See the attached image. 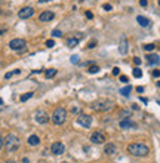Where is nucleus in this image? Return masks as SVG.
I'll list each match as a JSON object with an SVG mask.
<instances>
[{"mask_svg":"<svg viewBox=\"0 0 160 163\" xmlns=\"http://www.w3.org/2000/svg\"><path fill=\"white\" fill-rule=\"evenodd\" d=\"M52 123L54 125H62L65 120H67V110L65 108H62V107H58L54 113H52Z\"/></svg>","mask_w":160,"mask_h":163,"instance_id":"obj_3","label":"nucleus"},{"mask_svg":"<svg viewBox=\"0 0 160 163\" xmlns=\"http://www.w3.org/2000/svg\"><path fill=\"white\" fill-rule=\"evenodd\" d=\"M71 62H73V64H77V62H79V56H77V55H73V56H71Z\"/></svg>","mask_w":160,"mask_h":163,"instance_id":"obj_30","label":"nucleus"},{"mask_svg":"<svg viewBox=\"0 0 160 163\" xmlns=\"http://www.w3.org/2000/svg\"><path fill=\"white\" fill-rule=\"evenodd\" d=\"M154 48H156V46H154L153 43H148V44H145V46H144V49H145L147 52H151V51H154Z\"/></svg>","mask_w":160,"mask_h":163,"instance_id":"obj_25","label":"nucleus"},{"mask_svg":"<svg viewBox=\"0 0 160 163\" xmlns=\"http://www.w3.org/2000/svg\"><path fill=\"white\" fill-rule=\"evenodd\" d=\"M19 73H21V70H18V68H16V70H12V71H9V73L5 74V79L8 80V79H11V77H13V76H16V74H19Z\"/></svg>","mask_w":160,"mask_h":163,"instance_id":"obj_21","label":"nucleus"},{"mask_svg":"<svg viewBox=\"0 0 160 163\" xmlns=\"http://www.w3.org/2000/svg\"><path fill=\"white\" fill-rule=\"evenodd\" d=\"M0 13H2V11H0Z\"/></svg>","mask_w":160,"mask_h":163,"instance_id":"obj_47","label":"nucleus"},{"mask_svg":"<svg viewBox=\"0 0 160 163\" xmlns=\"http://www.w3.org/2000/svg\"><path fill=\"white\" fill-rule=\"evenodd\" d=\"M55 74H56V70L55 68H48L46 71H44V77H46V79H52Z\"/></svg>","mask_w":160,"mask_h":163,"instance_id":"obj_19","label":"nucleus"},{"mask_svg":"<svg viewBox=\"0 0 160 163\" xmlns=\"http://www.w3.org/2000/svg\"><path fill=\"white\" fill-rule=\"evenodd\" d=\"M119 125H120V128H122V129H135V128H136V123H135V122H132V120H129V119L122 120Z\"/></svg>","mask_w":160,"mask_h":163,"instance_id":"obj_12","label":"nucleus"},{"mask_svg":"<svg viewBox=\"0 0 160 163\" xmlns=\"http://www.w3.org/2000/svg\"><path fill=\"white\" fill-rule=\"evenodd\" d=\"M111 73H113V76H119V74H120V68H119V67H114Z\"/></svg>","mask_w":160,"mask_h":163,"instance_id":"obj_26","label":"nucleus"},{"mask_svg":"<svg viewBox=\"0 0 160 163\" xmlns=\"http://www.w3.org/2000/svg\"><path fill=\"white\" fill-rule=\"evenodd\" d=\"M130 92H132V86H130V85H128L126 87L120 89V94H122L123 97H129V95H130Z\"/></svg>","mask_w":160,"mask_h":163,"instance_id":"obj_20","label":"nucleus"},{"mask_svg":"<svg viewBox=\"0 0 160 163\" xmlns=\"http://www.w3.org/2000/svg\"><path fill=\"white\" fill-rule=\"evenodd\" d=\"M104 9H105V11H111V9H113V6H111L110 3H105V5H104Z\"/></svg>","mask_w":160,"mask_h":163,"instance_id":"obj_33","label":"nucleus"},{"mask_svg":"<svg viewBox=\"0 0 160 163\" xmlns=\"http://www.w3.org/2000/svg\"><path fill=\"white\" fill-rule=\"evenodd\" d=\"M34 119L39 125H46L49 122V116L46 114V111H43V110H39L36 114H34Z\"/></svg>","mask_w":160,"mask_h":163,"instance_id":"obj_6","label":"nucleus"},{"mask_svg":"<svg viewBox=\"0 0 160 163\" xmlns=\"http://www.w3.org/2000/svg\"><path fill=\"white\" fill-rule=\"evenodd\" d=\"M22 162H24V163H30V160H28L27 157H24V159H22Z\"/></svg>","mask_w":160,"mask_h":163,"instance_id":"obj_41","label":"nucleus"},{"mask_svg":"<svg viewBox=\"0 0 160 163\" xmlns=\"http://www.w3.org/2000/svg\"><path fill=\"white\" fill-rule=\"evenodd\" d=\"M133 76H135L136 79H140V77L142 76V71H141V70H140L138 67H136V68H133Z\"/></svg>","mask_w":160,"mask_h":163,"instance_id":"obj_24","label":"nucleus"},{"mask_svg":"<svg viewBox=\"0 0 160 163\" xmlns=\"http://www.w3.org/2000/svg\"><path fill=\"white\" fill-rule=\"evenodd\" d=\"M62 163H67V162H62Z\"/></svg>","mask_w":160,"mask_h":163,"instance_id":"obj_46","label":"nucleus"},{"mask_svg":"<svg viewBox=\"0 0 160 163\" xmlns=\"http://www.w3.org/2000/svg\"><path fill=\"white\" fill-rule=\"evenodd\" d=\"M48 2H51V0H39V3H48Z\"/></svg>","mask_w":160,"mask_h":163,"instance_id":"obj_39","label":"nucleus"},{"mask_svg":"<svg viewBox=\"0 0 160 163\" xmlns=\"http://www.w3.org/2000/svg\"><path fill=\"white\" fill-rule=\"evenodd\" d=\"M6 31H8V28L6 27H2V28H0V36H2L3 33H6Z\"/></svg>","mask_w":160,"mask_h":163,"instance_id":"obj_36","label":"nucleus"},{"mask_svg":"<svg viewBox=\"0 0 160 163\" xmlns=\"http://www.w3.org/2000/svg\"><path fill=\"white\" fill-rule=\"evenodd\" d=\"M52 36H54V37H61L62 33H61L59 30H54V31H52Z\"/></svg>","mask_w":160,"mask_h":163,"instance_id":"obj_28","label":"nucleus"},{"mask_svg":"<svg viewBox=\"0 0 160 163\" xmlns=\"http://www.w3.org/2000/svg\"><path fill=\"white\" fill-rule=\"evenodd\" d=\"M87 71H89L90 74H95V73L99 71V67H98L97 64H92V65H89V70H87Z\"/></svg>","mask_w":160,"mask_h":163,"instance_id":"obj_22","label":"nucleus"},{"mask_svg":"<svg viewBox=\"0 0 160 163\" xmlns=\"http://www.w3.org/2000/svg\"><path fill=\"white\" fill-rule=\"evenodd\" d=\"M120 82H123V83H128V82H129L128 76H120Z\"/></svg>","mask_w":160,"mask_h":163,"instance_id":"obj_31","label":"nucleus"},{"mask_svg":"<svg viewBox=\"0 0 160 163\" xmlns=\"http://www.w3.org/2000/svg\"><path fill=\"white\" fill-rule=\"evenodd\" d=\"M95 44H97V40H92V42H89L87 48H89V49H92V48H95Z\"/></svg>","mask_w":160,"mask_h":163,"instance_id":"obj_29","label":"nucleus"},{"mask_svg":"<svg viewBox=\"0 0 160 163\" xmlns=\"http://www.w3.org/2000/svg\"><path fill=\"white\" fill-rule=\"evenodd\" d=\"M55 18V13L52 12V11H44V12H42L40 15H39V19L42 21V22H49V21H52Z\"/></svg>","mask_w":160,"mask_h":163,"instance_id":"obj_11","label":"nucleus"},{"mask_svg":"<svg viewBox=\"0 0 160 163\" xmlns=\"http://www.w3.org/2000/svg\"><path fill=\"white\" fill-rule=\"evenodd\" d=\"M159 6H160V0H159Z\"/></svg>","mask_w":160,"mask_h":163,"instance_id":"obj_45","label":"nucleus"},{"mask_svg":"<svg viewBox=\"0 0 160 163\" xmlns=\"http://www.w3.org/2000/svg\"><path fill=\"white\" fill-rule=\"evenodd\" d=\"M157 86H159V89H160V82H157Z\"/></svg>","mask_w":160,"mask_h":163,"instance_id":"obj_44","label":"nucleus"},{"mask_svg":"<svg viewBox=\"0 0 160 163\" xmlns=\"http://www.w3.org/2000/svg\"><path fill=\"white\" fill-rule=\"evenodd\" d=\"M28 144L33 145V147H34V145H39V144H40V138H39L37 135H31V136L28 138Z\"/></svg>","mask_w":160,"mask_h":163,"instance_id":"obj_16","label":"nucleus"},{"mask_svg":"<svg viewBox=\"0 0 160 163\" xmlns=\"http://www.w3.org/2000/svg\"><path fill=\"white\" fill-rule=\"evenodd\" d=\"M136 90H138V92H144V87L140 86V87H136Z\"/></svg>","mask_w":160,"mask_h":163,"instance_id":"obj_40","label":"nucleus"},{"mask_svg":"<svg viewBox=\"0 0 160 163\" xmlns=\"http://www.w3.org/2000/svg\"><path fill=\"white\" fill-rule=\"evenodd\" d=\"M153 77H160V70H154V71H153Z\"/></svg>","mask_w":160,"mask_h":163,"instance_id":"obj_32","label":"nucleus"},{"mask_svg":"<svg viewBox=\"0 0 160 163\" xmlns=\"http://www.w3.org/2000/svg\"><path fill=\"white\" fill-rule=\"evenodd\" d=\"M133 61H135V64H136V65H140V64H141V59H140V58H135Z\"/></svg>","mask_w":160,"mask_h":163,"instance_id":"obj_37","label":"nucleus"},{"mask_svg":"<svg viewBox=\"0 0 160 163\" xmlns=\"http://www.w3.org/2000/svg\"><path fill=\"white\" fill-rule=\"evenodd\" d=\"M77 123L83 128H90V125H92V117L87 114H79L77 116Z\"/></svg>","mask_w":160,"mask_h":163,"instance_id":"obj_7","label":"nucleus"},{"mask_svg":"<svg viewBox=\"0 0 160 163\" xmlns=\"http://www.w3.org/2000/svg\"><path fill=\"white\" fill-rule=\"evenodd\" d=\"M119 51H120V54H122V55H125V54L128 52V42H126V39H122V43H120Z\"/></svg>","mask_w":160,"mask_h":163,"instance_id":"obj_17","label":"nucleus"},{"mask_svg":"<svg viewBox=\"0 0 160 163\" xmlns=\"http://www.w3.org/2000/svg\"><path fill=\"white\" fill-rule=\"evenodd\" d=\"M6 163H15V162H13V160H8Z\"/></svg>","mask_w":160,"mask_h":163,"instance_id":"obj_42","label":"nucleus"},{"mask_svg":"<svg viewBox=\"0 0 160 163\" xmlns=\"http://www.w3.org/2000/svg\"><path fill=\"white\" fill-rule=\"evenodd\" d=\"M86 18H89V19H92V18H94V13L87 11V12H86Z\"/></svg>","mask_w":160,"mask_h":163,"instance_id":"obj_35","label":"nucleus"},{"mask_svg":"<svg viewBox=\"0 0 160 163\" xmlns=\"http://www.w3.org/2000/svg\"><path fill=\"white\" fill-rule=\"evenodd\" d=\"M2 147H3V138H2V135H0V150H2Z\"/></svg>","mask_w":160,"mask_h":163,"instance_id":"obj_38","label":"nucleus"},{"mask_svg":"<svg viewBox=\"0 0 160 163\" xmlns=\"http://www.w3.org/2000/svg\"><path fill=\"white\" fill-rule=\"evenodd\" d=\"M51 151H52V154H55V156L64 154V151H65V145H64L62 143H54V144L51 145Z\"/></svg>","mask_w":160,"mask_h":163,"instance_id":"obj_9","label":"nucleus"},{"mask_svg":"<svg viewBox=\"0 0 160 163\" xmlns=\"http://www.w3.org/2000/svg\"><path fill=\"white\" fill-rule=\"evenodd\" d=\"M19 138L15 135V133H9L5 139H3V145L6 148V151L9 153H15L18 148H19Z\"/></svg>","mask_w":160,"mask_h":163,"instance_id":"obj_1","label":"nucleus"},{"mask_svg":"<svg viewBox=\"0 0 160 163\" xmlns=\"http://www.w3.org/2000/svg\"><path fill=\"white\" fill-rule=\"evenodd\" d=\"M147 61H148L150 65H156V64L160 62V59H159V56H157L156 54H150V55H147Z\"/></svg>","mask_w":160,"mask_h":163,"instance_id":"obj_14","label":"nucleus"},{"mask_svg":"<svg viewBox=\"0 0 160 163\" xmlns=\"http://www.w3.org/2000/svg\"><path fill=\"white\" fill-rule=\"evenodd\" d=\"M128 151L132 154V156H138V157H145L148 153H150V148L145 145V144H141V143H133L128 147Z\"/></svg>","mask_w":160,"mask_h":163,"instance_id":"obj_2","label":"nucleus"},{"mask_svg":"<svg viewBox=\"0 0 160 163\" xmlns=\"http://www.w3.org/2000/svg\"><path fill=\"white\" fill-rule=\"evenodd\" d=\"M90 141H92L94 144H102L105 141V135L102 132H94L92 135H90Z\"/></svg>","mask_w":160,"mask_h":163,"instance_id":"obj_10","label":"nucleus"},{"mask_svg":"<svg viewBox=\"0 0 160 163\" xmlns=\"http://www.w3.org/2000/svg\"><path fill=\"white\" fill-rule=\"evenodd\" d=\"M46 46H48V48H54V46H55V42H54L52 39H49V40H46Z\"/></svg>","mask_w":160,"mask_h":163,"instance_id":"obj_27","label":"nucleus"},{"mask_svg":"<svg viewBox=\"0 0 160 163\" xmlns=\"http://www.w3.org/2000/svg\"><path fill=\"white\" fill-rule=\"evenodd\" d=\"M2 104H3V99H2V98H0V105H2Z\"/></svg>","mask_w":160,"mask_h":163,"instance_id":"obj_43","label":"nucleus"},{"mask_svg":"<svg viewBox=\"0 0 160 163\" xmlns=\"http://www.w3.org/2000/svg\"><path fill=\"white\" fill-rule=\"evenodd\" d=\"M113 107H114V102L111 99H98L92 104V108L95 111H110L113 110Z\"/></svg>","mask_w":160,"mask_h":163,"instance_id":"obj_4","label":"nucleus"},{"mask_svg":"<svg viewBox=\"0 0 160 163\" xmlns=\"http://www.w3.org/2000/svg\"><path fill=\"white\" fill-rule=\"evenodd\" d=\"M31 97H33V92H27V94L21 95V101H22V102H25V101H28Z\"/></svg>","mask_w":160,"mask_h":163,"instance_id":"obj_23","label":"nucleus"},{"mask_svg":"<svg viewBox=\"0 0 160 163\" xmlns=\"http://www.w3.org/2000/svg\"><path fill=\"white\" fill-rule=\"evenodd\" d=\"M104 153L105 154H114V153H116V145H114V144H107Z\"/></svg>","mask_w":160,"mask_h":163,"instance_id":"obj_18","label":"nucleus"},{"mask_svg":"<svg viewBox=\"0 0 160 163\" xmlns=\"http://www.w3.org/2000/svg\"><path fill=\"white\" fill-rule=\"evenodd\" d=\"M25 46H27V42H25L24 39H13V40L9 42V48H11L12 51H16V52L24 51Z\"/></svg>","mask_w":160,"mask_h":163,"instance_id":"obj_5","label":"nucleus"},{"mask_svg":"<svg viewBox=\"0 0 160 163\" xmlns=\"http://www.w3.org/2000/svg\"><path fill=\"white\" fill-rule=\"evenodd\" d=\"M79 42H80V39L70 37V39H67V46H68V48H76V46L79 44Z\"/></svg>","mask_w":160,"mask_h":163,"instance_id":"obj_15","label":"nucleus"},{"mask_svg":"<svg viewBox=\"0 0 160 163\" xmlns=\"http://www.w3.org/2000/svg\"><path fill=\"white\" fill-rule=\"evenodd\" d=\"M34 15V9L31 8V6H25V8H22L19 12H18V16L21 18V19H28V18H31Z\"/></svg>","mask_w":160,"mask_h":163,"instance_id":"obj_8","label":"nucleus"},{"mask_svg":"<svg viewBox=\"0 0 160 163\" xmlns=\"http://www.w3.org/2000/svg\"><path fill=\"white\" fill-rule=\"evenodd\" d=\"M136 22H138V24L141 25V27H150V19L147 18V16H142V15H138L136 16Z\"/></svg>","mask_w":160,"mask_h":163,"instance_id":"obj_13","label":"nucleus"},{"mask_svg":"<svg viewBox=\"0 0 160 163\" xmlns=\"http://www.w3.org/2000/svg\"><path fill=\"white\" fill-rule=\"evenodd\" d=\"M140 5H141L142 8H145V6L148 5V2H147V0H140Z\"/></svg>","mask_w":160,"mask_h":163,"instance_id":"obj_34","label":"nucleus"}]
</instances>
